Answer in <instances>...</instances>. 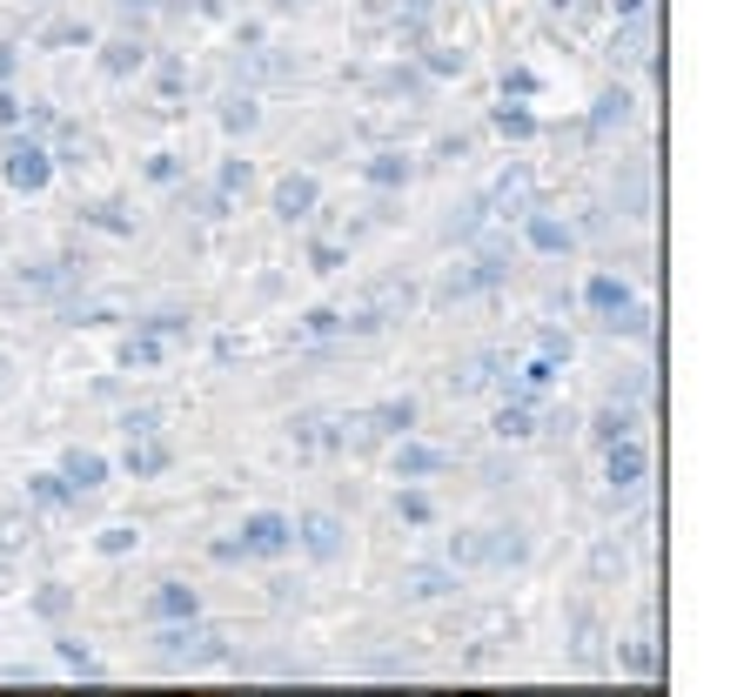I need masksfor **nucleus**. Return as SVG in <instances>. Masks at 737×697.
<instances>
[{
	"mask_svg": "<svg viewBox=\"0 0 737 697\" xmlns=\"http://www.w3.org/2000/svg\"><path fill=\"white\" fill-rule=\"evenodd\" d=\"M363 175H369L376 188H403V181L416 175V162H409V154H396V148H382V154H376V162H369Z\"/></svg>",
	"mask_w": 737,
	"mask_h": 697,
	"instance_id": "nucleus-22",
	"label": "nucleus"
},
{
	"mask_svg": "<svg viewBox=\"0 0 737 697\" xmlns=\"http://www.w3.org/2000/svg\"><path fill=\"white\" fill-rule=\"evenodd\" d=\"M617 21H650V0H610Z\"/></svg>",
	"mask_w": 737,
	"mask_h": 697,
	"instance_id": "nucleus-47",
	"label": "nucleus"
},
{
	"mask_svg": "<svg viewBox=\"0 0 737 697\" xmlns=\"http://www.w3.org/2000/svg\"><path fill=\"white\" fill-rule=\"evenodd\" d=\"M242 557H289L295 550V523L282 517V510H255L249 523H242Z\"/></svg>",
	"mask_w": 737,
	"mask_h": 697,
	"instance_id": "nucleus-2",
	"label": "nucleus"
},
{
	"mask_svg": "<svg viewBox=\"0 0 737 697\" xmlns=\"http://www.w3.org/2000/svg\"><path fill=\"white\" fill-rule=\"evenodd\" d=\"M503 88H510V94H530L536 74H530V67H510V74H503Z\"/></svg>",
	"mask_w": 737,
	"mask_h": 697,
	"instance_id": "nucleus-49",
	"label": "nucleus"
},
{
	"mask_svg": "<svg viewBox=\"0 0 737 697\" xmlns=\"http://www.w3.org/2000/svg\"><path fill=\"white\" fill-rule=\"evenodd\" d=\"M590 0H550V14H584Z\"/></svg>",
	"mask_w": 737,
	"mask_h": 697,
	"instance_id": "nucleus-53",
	"label": "nucleus"
},
{
	"mask_svg": "<svg viewBox=\"0 0 737 697\" xmlns=\"http://www.w3.org/2000/svg\"><path fill=\"white\" fill-rule=\"evenodd\" d=\"M67 282H81V255H54V262L21 268V289H27V295H61Z\"/></svg>",
	"mask_w": 737,
	"mask_h": 697,
	"instance_id": "nucleus-9",
	"label": "nucleus"
},
{
	"mask_svg": "<svg viewBox=\"0 0 737 697\" xmlns=\"http://www.w3.org/2000/svg\"><path fill=\"white\" fill-rule=\"evenodd\" d=\"M624 664H631V671H650V644H644V637H637V644L624 650Z\"/></svg>",
	"mask_w": 737,
	"mask_h": 697,
	"instance_id": "nucleus-50",
	"label": "nucleus"
},
{
	"mask_svg": "<svg viewBox=\"0 0 737 697\" xmlns=\"http://www.w3.org/2000/svg\"><path fill=\"white\" fill-rule=\"evenodd\" d=\"M496 135L530 141V135H536V114H530V107H517V101H503V107H496Z\"/></svg>",
	"mask_w": 737,
	"mask_h": 697,
	"instance_id": "nucleus-29",
	"label": "nucleus"
},
{
	"mask_svg": "<svg viewBox=\"0 0 737 697\" xmlns=\"http://www.w3.org/2000/svg\"><path fill=\"white\" fill-rule=\"evenodd\" d=\"M162 650L175 657V664H215V657H221V637L202 631V624H168V631H162Z\"/></svg>",
	"mask_w": 737,
	"mask_h": 697,
	"instance_id": "nucleus-4",
	"label": "nucleus"
},
{
	"mask_svg": "<svg viewBox=\"0 0 737 697\" xmlns=\"http://www.w3.org/2000/svg\"><path fill=\"white\" fill-rule=\"evenodd\" d=\"M470 276H476V289H496L503 276H510V242H483L476 262H470Z\"/></svg>",
	"mask_w": 737,
	"mask_h": 697,
	"instance_id": "nucleus-20",
	"label": "nucleus"
},
{
	"mask_svg": "<svg viewBox=\"0 0 737 697\" xmlns=\"http://www.w3.org/2000/svg\"><path fill=\"white\" fill-rule=\"evenodd\" d=\"M308 262H316V276H335V268H342V249H335V242H308Z\"/></svg>",
	"mask_w": 737,
	"mask_h": 697,
	"instance_id": "nucleus-42",
	"label": "nucleus"
},
{
	"mask_svg": "<svg viewBox=\"0 0 737 697\" xmlns=\"http://www.w3.org/2000/svg\"><path fill=\"white\" fill-rule=\"evenodd\" d=\"M295 544L316 557V563H329V557H342V523H335L329 510H308V517L295 523Z\"/></svg>",
	"mask_w": 737,
	"mask_h": 697,
	"instance_id": "nucleus-8",
	"label": "nucleus"
},
{
	"mask_svg": "<svg viewBox=\"0 0 737 697\" xmlns=\"http://www.w3.org/2000/svg\"><path fill=\"white\" fill-rule=\"evenodd\" d=\"M302 335H308V342L342 335V308H308V316H302Z\"/></svg>",
	"mask_w": 737,
	"mask_h": 697,
	"instance_id": "nucleus-33",
	"label": "nucleus"
},
{
	"mask_svg": "<svg viewBox=\"0 0 737 697\" xmlns=\"http://www.w3.org/2000/svg\"><path fill=\"white\" fill-rule=\"evenodd\" d=\"M617 208H624L631 221L650 215V162H631L624 168V181H617Z\"/></svg>",
	"mask_w": 737,
	"mask_h": 697,
	"instance_id": "nucleus-13",
	"label": "nucleus"
},
{
	"mask_svg": "<svg viewBox=\"0 0 737 697\" xmlns=\"http://www.w3.org/2000/svg\"><path fill=\"white\" fill-rule=\"evenodd\" d=\"M496 436H510V443H517V436H536V416H530L523 403H503V409H496Z\"/></svg>",
	"mask_w": 737,
	"mask_h": 697,
	"instance_id": "nucleus-32",
	"label": "nucleus"
},
{
	"mask_svg": "<svg viewBox=\"0 0 737 697\" xmlns=\"http://www.w3.org/2000/svg\"><path fill=\"white\" fill-rule=\"evenodd\" d=\"M162 363H168V342L154 335V329H135L122 342V369H162Z\"/></svg>",
	"mask_w": 737,
	"mask_h": 697,
	"instance_id": "nucleus-18",
	"label": "nucleus"
},
{
	"mask_svg": "<svg viewBox=\"0 0 737 697\" xmlns=\"http://www.w3.org/2000/svg\"><path fill=\"white\" fill-rule=\"evenodd\" d=\"M195 591H188V584H162V591H154L148 597V617H162V624H195Z\"/></svg>",
	"mask_w": 737,
	"mask_h": 697,
	"instance_id": "nucleus-12",
	"label": "nucleus"
},
{
	"mask_svg": "<svg viewBox=\"0 0 737 697\" xmlns=\"http://www.w3.org/2000/svg\"><path fill=\"white\" fill-rule=\"evenodd\" d=\"M483 228H490V202H483V195H470V202H462V208L443 221V242H476Z\"/></svg>",
	"mask_w": 737,
	"mask_h": 697,
	"instance_id": "nucleus-17",
	"label": "nucleus"
},
{
	"mask_svg": "<svg viewBox=\"0 0 737 697\" xmlns=\"http://www.w3.org/2000/svg\"><path fill=\"white\" fill-rule=\"evenodd\" d=\"M88 221L101 228V236H128V228H135L128 202H94V208H88Z\"/></svg>",
	"mask_w": 737,
	"mask_h": 697,
	"instance_id": "nucleus-31",
	"label": "nucleus"
},
{
	"mask_svg": "<svg viewBox=\"0 0 737 697\" xmlns=\"http://www.w3.org/2000/svg\"><path fill=\"white\" fill-rule=\"evenodd\" d=\"M650 396V369H624V382H617V403H624V409H637Z\"/></svg>",
	"mask_w": 737,
	"mask_h": 697,
	"instance_id": "nucleus-36",
	"label": "nucleus"
},
{
	"mask_svg": "<svg viewBox=\"0 0 737 697\" xmlns=\"http://www.w3.org/2000/svg\"><path fill=\"white\" fill-rule=\"evenodd\" d=\"M181 88H188V67H181V61H168V67H162V94H168V101H175V94H181Z\"/></svg>",
	"mask_w": 737,
	"mask_h": 697,
	"instance_id": "nucleus-46",
	"label": "nucleus"
},
{
	"mask_svg": "<svg viewBox=\"0 0 737 697\" xmlns=\"http://www.w3.org/2000/svg\"><path fill=\"white\" fill-rule=\"evenodd\" d=\"M644 477H650V449H644V436H624V443L603 449V483H610L617 496H637Z\"/></svg>",
	"mask_w": 737,
	"mask_h": 697,
	"instance_id": "nucleus-3",
	"label": "nucleus"
},
{
	"mask_svg": "<svg viewBox=\"0 0 737 697\" xmlns=\"http://www.w3.org/2000/svg\"><path fill=\"white\" fill-rule=\"evenodd\" d=\"M249 181H255V168H249V162H221V175H215V195H242Z\"/></svg>",
	"mask_w": 737,
	"mask_h": 697,
	"instance_id": "nucleus-35",
	"label": "nucleus"
},
{
	"mask_svg": "<svg viewBox=\"0 0 737 697\" xmlns=\"http://www.w3.org/2000/svg\"><path fill=\"white\" fill-rule=\"evenodd\" d=\"M162 470H168V443L135 436V443H128V477H162Z\"/></svg>",
	"mask_w": 737,
	"mask_h": 697,
	"instance_id": "nucleus-23",
	"label": "nucleus"
},
{
	"mask_svg": "<svg viewBox=\"0 0 737 697\" xmlns=\"http://www.w3.org/2000/svg\"><path fill=\"white\" fill-rule=\"evenodd\" d=\"M422 67H430V74H456L462 54H456V48H430V61H422Z\"/></svg>",
	"mask_w": 737,
	"mask_h": 697,
	"instance_id": "nucleus-45",
	"label": "nucleus"
},
{
	"mask_svg": "<svg viewBox=\"0 0 737 697\" xmlns=\"http://www.w3.org/2000/svg\"><path fill=\"white\" fill-rule=\"evenodd\" d=\"M148 181H181V154H148Z\"/></svg>",
	"mask_w": 737,
	"mask_h": 697,
	"instance_id": "nucleus-41",
	"label": "nucleus"
},
{
	"mask_svg": "<svg viewBox=\"0 0 737 697\" xmlns=\"http://www.w3.org/2000/svg\"><path fill=\"white\" fill-rule=\"evenodd\" d=\"M61 657H67V671H81V677H94L101 664H94V650L81 644V637H61Z\"/></svg>",
	"mask_w": 737,
	"mask_h": 697,
	"instance_id": "nucleus-38",
	"label": "nucleus"
},
{
	"mask_svg": "<svg viewBox=\"0 0 737 697\" xmlns=\"http://www.w3.org/2000/svg\"><path fill=\"white\" fill-rule=\"evenodd\" d=\"M255 122H262L255 94H228V101H221V135H249Z\"/></svg>",
	"mask_w": 737,
	"mask_h": 697,
	"instance_id": "nucleus-26",
	"label": "nucleus"
},
{
	"mask_svg": "<svg viewBox=\"0 0 737 697\" xmlns=\"http://www.w3.org/2000/svg\"><path fill=\"white\" fill-rule=\"evenodd\" d=\"M14 67H21V54H14L8 41H0V88H8V81H14Z\"/></svg>",
	"mask_w": 737,
	"mask_h": 697,
	"instance_id": "nucleus-51",
	"label": "nucleus"
},
{
	"mask_svg": "<svg viewBox=\"0 0 737 697\" xmlns=\"http://www.w3.org/2000/svg\"><path fill=\"white\" fill-rule=\"evenodd\" d=\"M141 61H148V41H141V34H114V41L101 48V67L114 74V81H122V74H141Z\"/></svg>",
	"mask_w": 737,
	"mask_h": 697,
	"instance_id": "nucleus-15",
	"label": "nucleus"
},
{
	"mask_svg": "<svg viewBox=\"0 0 737 697\" xmlns=\"http://www.w3.org/2000/svg\"><path fill=\"white\" fill-rule=\"evenodd\" d=\"M114 8H122V21H148V8H154V0H114Z\"/></svg>",
	"mask_w": 737,
	"mask_h": 697,
	"instance_id": "nucleus-52",
	"label": "nucleus"
},
{
	"mask_svg": "<svg viewBox=\"0 0 737 697\" xmlns=\"http://www.w3.org/2000/svg\"><path fill=\"white\" fill-rule=\"evenodd\" d=\"M436 295H443V302H462V295H483V289H476V276H470V262H462V268H449V276L436 282Z\"/></svg>",
	"mask_w": 737,
	"mask_h": 697,
	"instance_id": "nucleus-34",
	"label": "nucleus"
},
{
	"mask_svg": "<svg viewBox=\"0 0 737 697\" xmlns=\"http://www.w3.org/2000/svg\"><path fill=\"white\" fill-rule=\"evenodd\" d=\"M282 8H302V0H282Z\"/></svg>",
	"mask_w": 737,
	"mask_h": 697,
	"instance_id": "nucleus-55",
	"label": "nucleus"
},
{
	"mask_svg": "<svg viewBox=\"0 0 737 697\" xmlns=\"http://www.w3.org/2000/svg\"><path fill=\"white\" fill-rule=\"evenodd\" d=\"M376 88H382V94H422V74H416V67H390Z\"/></svg>",
	"mask_w": 737,
	"mask_h": 697,
	"instance_id": "nucleus-37",
	"label": "nucleus"
},
{
	"mask_svg": "<svg viewBox=\"0 0 737 697\" xmlns=\"http://www.w3.org/2000/svg\"><path fill=\"white\" fill-rule=\"evenodd\" d=\"M396 517H403V523H430V517H436V503H430V490H416V483H403V490H396Z\"/></svg>",
	"mask_w": 737,
	"mask_h": 697,
	"instance_id": "nucleus-30",
	"label": "nucleus"
},
{
	"mask_svg": "<svg viewBox=\"0 0 737 697\" xmlns=\"http://www.w3.org/2000/svg\"><path fill=\"white\" fill-rule=\"evenodd\" d=\"M135 544H141V536H135L128 523H114V530H101V557H128Z\"/></svg>",
	"mask_w": 737,
	"mask_h": 697,
	"instance_id": "nucleus-39",
	"label": "nucleus"
},
{
	"mask_svg": "<svg viewBox=\"0 0 737 697\" xmlns=\"http://www.w3.org/2000/svg\"><path fill=\"white\" fill-rule=\"evenodd\" d=\"M0 181H8L14 195H41V188L54 181V154L34 141V135H14L8 154H0Z\"/></svg>",
	"mask_w": 737,
	"mask_h": 697,
	"instance_id": "nucleus-1",
	"label": "nucleus"
},
{
	"mask_svg": "<svg viewBox=\"0 0 737 697\" xmlns=\"http://www.w3.org/2000/svg\"><path fill=\"white\" fill-rule=\"evenodd\" d=\"M590 436H597V449H610V443L637 436V409H624V403H603V409L590 416Z\"/></svg>",
	"mask_w": 737,
	"mask_h": 697,
	"instance_id": "nucleus-14",
	"label": "nucleus"
},
{
	"mask_svg": "<svg viewBox=\"0 0 737 697\" xmlns=\"http://www.w3.org/2000/svg\"><path fill=\"white\" fill-rule=\"evenodd\" d=\"M403 584H409V597H443V591H456V576H449L443 563H416Z\"/></svg>",
	"mask_w": 737,
	"mask_h": 697,
	"instance_id": "nucleus-25",
	"label": "nucleus"
},
{
	"mask_svg": "<svg viewBox=\"0 0 737 697\" xmlns=\"http://www.w3.org/2000/svg\"><path fill=\"white\" fill-rule=\"evenodd\" d=\"M27 496H34V510H67L74 503V490L61 477H27Z\"/></svg>",
	"mask_w": 737,
	"mask_h": 697,
	"instance_id": "nucleus-27",
	"label": "nucleus"
},
{
	"mask_svg": "<svg viewBox=\"0 0 737 697\" xmlns=\"http://www.w3.org/2000/svg\"><path fill=\"white\" fill-rule=\"evenodd\" d=\"M631 302H637V295H631V282H624V276H610V268H603V276H590V282H584V308H590L597 322L624 316Z\"/></svg>",
	"mask_w": 737,
	"mask_h": 697,
	"instance_id": "nucleus-10",
	"label": "nucleus"
},
{
	"mask_svg": "<svg viewBox=\"0 0 737 697\" xmlns=\"http://www.w3.org/2000/svg\"><path fill=\"white\" fill-rule=\"evenodd\" d=\"M0 128H21V101H14V88H0Z\"/></svg>",
	"mask_w": 737,
	"mask_h": 697,
	"instance_id": "nucleus-48",
	"label": "nucleus"
},
{
	"mask_svg": "<svg viewBox=\"0 0 737 697\" xmlns=\"http://www.w3.org/2000/svg\"><path fill=\"white\" fill-rule=\"evenodd\" d=\"M0 382H8V356H0Z\"/></svg>",
	"mask_w": 737,
	"mask_h": 697,
	"instance_id": "nucleus-54",
	"label": "nucleus"
},
{
	"mask_svg": "<svg viewBox=\"0 0 737 697\" xmlns=\"http://www.w3.org/2000/svg\"><path fill=\"white\" fill-rule=\"evenodd\" d=\"M530 536L523 530H483V563H523Z\"/></svg>",
	"mask_w": 737,
	"mask_h": 697,
	"instance_id": "nucleus-19",
	"label": "nucleus"
},
{
	"mask_svg": "<svg viewBox=\"0 0 737 697\" xmlns=\"http://www.w3.org/2000/svg\"><path fill=\"white\" fill-rule=\"evenodd\" d=\"M523 242H530L536 255H570V249H576V228L557 221V215H543V208H530V215H523Z\"/></svg>",
	"mask_w": 737,
	"mask_h": 697,
	"instance_id": "nucleus-7",
	"label": "nucleus"
},
{
	"mask_svg": "<svg viewBox=\"0 0 737 697\" xmlns=\"http://www.w3.org/2000/svg\"><path fill=\"white\" fill-rule=\"evenodd\" d=\"M390 462H396V483H422V477H443V470H449V449H430V443L403 436Z\"/></svg>",
	"mask_w": 737,
	"mask_h": 697,
	"instance_id": "nucleus-6",
	"label": "nucleus"
},
{
	"mask_svg": "<svg viewBox=\"0 0 737 697\" xmlns=\"http://www.w3.org/2000/svg\"><path fill=\"white\" fill-rule=\"evenodd\" d=\"M603 329H610V335H624V342H650V308H644V302H631L624 316H610Z\"/></svg>",
	"mask_w": 737,
	"mask_h": 697,
	"instance_id": "nucleus-28",
	"label": "nucleus"
},
{
	"mask_svg": "<svg viewBox=\"0 0 737 697\" xmlns=\"http://www.w3.org/2000/svg\"><path fill=\"white\" fill-rule=\"evenodd\" d=\"M449 557H456V563H483V530H462V536H449Z\"/></svg>",
	"mask_w": 737,
	"mask_h": 697,
	"instance_id": "nucleus-40",
	"label": "nucleus"
},
{
	"mask_svg": "<svg viewBox=\"0 0 737 697\" xmlns=\"http://www.w3.org/2000/svg\"><path fill=\"white\" fill-rule=\"evenodd\" d=\"M54 477H61L74 496H88V490H101V483H107V456H94V449H67Z\"/></svg>",
	"mask_w": 737,
	"mask_h": 697,
	"instance_id": "nucleus-11",
	"label": "nucleus"
},
{
	"mask_svg": "<svg viewBox=\"0 0 737 697\" xmlns=\"http://www.w3.org/2000/svg\"><path fill=\"white\" fill-rule=\"evenodd\" d=\"M369 430H382V436H396V443H403V436L416 430V403H409V396H396V403H382V409L369 416Z\"/></svg>",
	"mask_w": 737,
	"mask_h": 697,
	"instance_id": "nucleus-21",
	"label": "nucleus"
},
{
	"mask_svg": "<svg viewBox=\"0 0 737 697\" xmlns=\"http://www.w3.org/2000/svg\"><path fill=\"white\" fill-rule=\"evenodd\" d=\"M122 430H128V443H135V436H154V430H162V416H154V409H135Z\"/></svg>",
	"mask_w": 737,
	"mask_h": 697,
	"instance_id": "nucleus-43",
	"label": "nucleus"
},
{
	"mask_svg": "<svg viewBox=\"0 0 737 697\" xmlns=\"http://www.w3.org/2000/svg\"><path fill=\"white\" fill-rule=\"evenodd\" d=\"M316 208H322V181L316 175H282L276 181V215L282 221H308Z\"/></svg>",
	"mask_w": 737,
	"mask_h": 697,
	"instance_id": "nucleus-5",
	"label": "nucleus"
},
{
	"mask_svg": "<svg viewBox=\"0 0 737 697\" xmlns=\"http://www.w3.org/2000/svg\"><path fill=\"white\" fill-rule=\"evenodd\" d=\"M34 610H41V617H61V610H67V591H61V584H48L41 597H34Z\"/></svg>",
	"mask_w": 737,
	"mask_h": 697,
	"instance_id": "nucleus-44",
	"label": "nucleus"
},
{
	"mask_svg": "<svg viewBox=\"0 0 737 697\" xmlns=\"http://www.w3.org/2000/svg\"><path fill=\"white\" fill-rule=\"evenodd\" d=\"M483 202H490V208H503V215H530V208H536V202H530V175H523V168H510V175H503Z\"/></svg>",
	"mask_w": 737,
	"mask_h": 697,
	"instance_id": "nucleus-16",
	"label": "nucleus"
},
{
	"mask_svg": "<svg viewBox=\"0 0 737 697\" xmlns=\"http://www.w3.org/2000/svg\"><path fill=\"white\" fill-rule=\"evenodd\" d=\"M631 122V88H603L590 107V128H624Z\"/></svg>",
	"mask_w": 737,
	"mask_h": 697,
	"instance_id": "nucleus-24",
	"label": "nucleus"
}]
</instances>
